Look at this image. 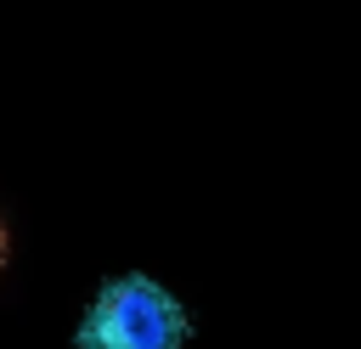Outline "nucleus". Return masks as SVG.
<instances>
[{
    "label": "nucleus",
    "instance_id": "1",
    "mask_svg": "<svg viewBox=\"0 0 361 349\" xmlns=\"http://www.w3.org/2000/svg\"><path fill=\"white\" fill-rule=\"evenodd\" d=\"M192 332L186 310L152 276H107L85 310L73 349H180Z\"/></svg>",
    "mask_w": 361,
    "mask_h": 349
},
{
    "label": "nucleus",
    "instance_id": "2",
    "mask_svg": "<svg viewBox=\"0 0 361 349\" xmlns=\"http://www.w3.org/2000/svg\"><path fill=\"white\" fill-rule=\"evenodd\" d=\"M0 265H6V225H0Z\"/></svg>",
    "mask_w": 361,
    "mask_h": 349
}]
</instances>
